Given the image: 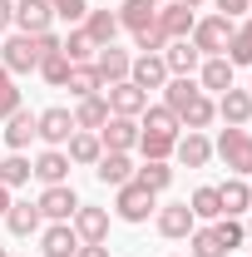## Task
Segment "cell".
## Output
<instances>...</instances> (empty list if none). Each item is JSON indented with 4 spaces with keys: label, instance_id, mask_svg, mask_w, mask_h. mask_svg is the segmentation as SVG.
<instances>
[{
    "label": "cell",
    "instance_id": "1",
    "mask_svg": "<svg viewBox=\"0 0 252 257\" xmlns=\"http://www.w3.org/2000/svg\"><path fill=\"white\" fill-rule=\"evenodd\" d=\"M154 213H158V193L144 188L139 178H129V183L114 188V218H119V223H134V227H139V223H149Z\"/></svg>",
    "mask_w": 252,
    "mask_h": 257
},
{
    "label": "cell",
    "instance_id": "2",
    "mask_svg": "<svg viewBox=\"0 0 252 257\" xmlns=\"http://www.w3.org/2000/svg\"><path fill=\"white\" fill-rule=\"evenodd\" d=\"M213 154H218L227 168H232V178H252V134L247 128H222L218 144H213Z\"/></svg>",
    "mask_w": 252,
    "mask_h": 257
},
{
    "label": "cell",
    "instance_id": "3",
    "mask_svg": "<svg viewBox=\"0 0 252 257\" xmlns=\"http://www.w3.org/2000/svg\"><path fill=\"white\" fill-rule=\"evenodd\" d=\"M232 30H237V20H227V15H203L198 25H193V50L208 60V55H227V45H232Z\"/></svg>",
    "mask_w": 252,
    "mask_h": 257
},
{
    "label": "cell",
    "instance_id": "4",
    "mask_svg": "<svg viewBox=\"0 0 252 257\" xmlns=\"http://www.w3.org/2000/svg\"><path fill=\"white\" fill-rule=\"evenodd\" d=\"M0 64L10 69V74H30V69H40V45H35V35H5L0 40Z\"/></svg>",
    "mask_w": 252,
    "mask_h": 257
},
{
    "label": "cell",
    "instance_id": "5",
    "mask_svg": "<svg viewBox=\"0 0 252 257\" xmlns=\"http://www.w3.org/2000/svg\"><path fill=\"white\" fill-rule=\"evenodd\" d=\"M69 134H74V114H69V109L55 104V109H40V114H35V139H40L45 149H64Z\"/></svg>",
    "mask_w": 252,
    "mask_h": 257
},
{
    "label": "cell",
    "instance_id": "6",
    "mask_svg": "<svg viewBox=\"0 0 252 257\" xmlns=\"http://www.w3.org/2000/svg\"><path fill=\"white\" fill-rule=\"evenodd\" d=\"M35 203H40V218H45V223H69L74 208H79V193L69 188V183H50Z\"/></svg>",
    "mask_w": 252,
    "mask_h": 257
},
{
    "label": "cell",
    "instance_id": "7",
    "mask_svg": "<svg viewBox=\"0 0 252 257\" xmlns=\"http://www.w3.org/2000/svg\"><path fill=\"white\" fill-rule=\"evenodd\" d=\"M99 144H104V154H129V149H139V119L109 114L104 128H99Z\"/></svg>",
    "mask_w": 252,
    "mask_h": 257
},
{
    "label": "cell",
    "instance_id": "8",
    "mask_svg": "<svg viewBox=\"0 0 252 257\" xmlns=\"http://www.w3.org/2000/svg\"><path fill=\"white\" fill-rule=\"evenodd\" d=\"M154 227H158V237L178 242V237H188L193 227H198V218H193V208H188V203H163V208L154 213Z\"/></svg>",
    "mask_w": 252,
    "mask_h": 257
},
{
    "label": "cell",
    "instance_id": "9",
    "mask_svg": "<svg viewBox=\"0 0 252 257\" xmlns=\"http://www.w3.org/2000/svg\"><path fill=\"white\" fill-rule=\"evenodd\" d=\"M104 104H109V114L139 119V114H144V104H149V94H144L134 79H119V84H104Z\"/></svg>",
    "mask_w": 252,
    "mask_h": 257
},
{
    "label": "cell",
    "instance_id": "10",
    "mask_svg": "<svg viewBox=\"0 0 252 257\" xmlns=\"http://www.w3.org/2000/svg\"><path fill=\"white\" fill-rule=\"evenodd\" d=\"M69 227L79 232V242H109V208H94V203H79Z\"/></svg>",
    "mask_w": 252,
    "mask_h": 257
},
{
    "label": "cell",
    "instance_id": "11",
    "mask_svg": "<svg viewBox=\"0 0 252 257\" xmlns=\"http://www.w3.org/2000/svg\"><path fill=\"white\" fill-rule=\"evenodd\" d=\"M193 25H198L193 5H178V0H163L158 5V30H163V40H188Z\"/></svg>",
    "mask_w": 252,
    "mask_h": 257
},
{
    "label": "cell",
    "instance_id": "12",
    "mask_svg": "<svg viewBox=\"0 0 252 257\" xmlns=\"http://www.w3.org/2000/svg\"><path fill=\"white\" fill-rule=\"evenodd\" d=\"M50 25H55L50 0H15V30L20 35H45Z\"/></svg>",
    "mask_w": 252,
    "mask_h": 257
},
{
    "label": "cell",
    "instance_id": "13",
    "mask_svg": "<svg viewBox=\"0 0 252 257\" xmlns=\"http://www.w3.org/2000/svg\"><path fill=\"white\" fill-rule=\"evenodd\" d=\"M129 79L149 94V89H163L173 74H168V64H163V55H134V64H129Z\"/></svg>",
    "mask_w": 252,
    "mask_h": 257
},
{
    "label": "cell",
    "instance_id": "14",
    "mask_svg": "<svg viewBox=\"0 0 252 257\" xmlns=\"http://www.w3.org/2000/svg\"><path fill=\"white\" fill-rule=\"evenodd\" d=\"M0 139H5L10 154H25L30 139H35V114H30V109H15L10 119H0Z\"/></svg>",
    "mask_w": 252,
    "mask_h": 257
},
{
    "label": "cell",
    "instance_id": "15",
    "mask_svg": "<svg viewBox=\"0 0 252 257\" xmlns=\"http://www.w3.org/2000/svg\"><path fill=\"white\" fill-rule=\"evenodd\" d=\"M198 89L203 94H222V89H232V64H227V55H208V60L198 64Z\"/></svg>",
    "mask_w": 252,
    "mask_h": 257
},
{
    "label": "cell",
    "instance_id": "16",
    "mask_svg": "<svg viewBox=\"0 0 252 257\" xmlns=\"http://www.w3.org/2000/svg\"><path fill=\"white\" fill-rule=\"evenodd\" d=\"M173 154H178L183 168H208V159H213V139H208V134H198V128H188V134H178Z\"/></svg>",
    "mask_w": 252,
    "mask_h": 257
},
{
    "label": "cell",
    "instance_id": "17",
    "mask_svg": "<svg viewBox=\"0 0 252 257\" xmlns=\"http://www.w3.org/2000/svg\"><path fill=\"white\" fill-rule=\"evenodd\" d=\"M40 252H45V257H74V252H79V232H74L69 223L40 227Z\"/></svg>",
    "mask_w": 252,
    "mask_h": 257
},
{
    "label": "cell",
    "instance_id": "18",
    "mask_svg": "<svg viewBox=\"0 0 252 257\" xmlns=\"http://www.w3.org/2000/svg\"><path fill=\"white\" fill-rule=\"evenodd\" d=\"M129 64H134V55L119 50V45H99V50H94V69H99V79H104V84L129 79Z\"/></svg>",
    "mask_w": 252,
    "mask_h": 257
},
{
    "label": "cell",
    "instance_id": "19",
    "mask_svg": "<svg viewBox=\"0 0 252 257\" xmlns=\"http://www.w3.org/2000/svg\"><path fill=\"white\" fill-rule=\"evenodd\" d=\"M213 104H218V119H222V124H232V128H242L252 119V94H247V89H237V84L222 89Z\"/></svg>",
    "mask_w": 252,
    "mask_h": 257
},
{
    "label": "cell",
    "instance_id": "20",
    "mask_svg": "<svg viewBox=\"0 0 252 257\" xmlns=\"http://www.w3.org/2000/svg\"><path fill=\"white\" fill-rule=\"evenodd\" d=\"M114 15H119V30H129V35H144L158 25V5H149V0H124Z\"/></svg>",
    "mask_w": 252,
    "mask_h": 257
},
{
    "label": "cell",
    "instance_id": "21",
    "mask_svg": "<svg viewBox=\"0 0 252 257\" xmlns=\"http://www.w3.org/2000/svg\"><path fill=\"white\" fill-rule=\"evenodd\" d=\"M64 154H69V163H79V168H94L99 154H104V144H99V134H89V128H74L69 144H64Z\"/></svg>",
    "mask_w": 252,
    "mask_h": 257
},
{
    "label": "cell",
    "instance_id": "22",
    "mask_svg": "<svg viewBox=\"0 0 252 257\" xmlns=\"http://www.w3.org/2000/svg\"><path fill=\"white\" fill-rule=\"evenodd\" d=\"M69 168H74V163H69L64 149H45V154L35 159V178H40L45 188H50V183H69Z\"/></svg>",
    "mask_w": 252,
    "mask_h": 257
},
{
    "label": "cell",
    "instance_id": "23",
    "mask_svg": "<svg viewBox=\"0 0 252 257\" xmlns=\"http://www.w3.org/2000/svg\"><path fill=\"white\" fill-rule=\"evenodd\" d=\"M218 198H222V218H242V213H252L247 178H227V183H218Z\"/></svg>",
    "mask_w": 252,
    "mask_h": 257
},
{
    "label": "cell",
    "instance_id": "24",
    "mask_svg": "<svg viewBox=\"0 0 252 257\" xmlns=\"http://www.w3.org/2000/svg\"><path fill=\"white\" fill-rule=\"evenodd\" d=\"M163 64H168V74H198L203 55L193 50V40H168L163 45Z\"/></svg>",
    "mask_w": 252,
    "mask_h": 257
},
{
    "label": "cell",
    "instance_id": "25",
    "mask_svg": "<svg viewBox=\"0 0 252 257\" xmlns=\"http://www.w3.org/2000/svg\"><path fill=\"white\" fill-rule=\"evenodd\" d=\"M5 227H10V237H35V232L45 227V218H40V203H10Z\"/></svg>",
    "mask_w": 252,
    "mask_h": 257
},
{
    "label": "cell",
    "instance_id": "26",
    "mask_svg": "<svg viewBox=\"0 0 252 257\" xmlns=\"http://www.w3.org/2000/svg\"><path fill=\"white\" fill-rule=\"evenodd\" d=\"M213 119H218V104H213V94H193L188 104L178 109V124H183V128H198V134L213 124Z\"/></svg>",
    "mask_w": 252,
    "mask_h": 257
},
{
    "label": "cell",
    "instance_id": "27",
    "mask_svg": "<svg viewBox=\"0 0 252 257\" xmlns=\"http://www.w3.org/2000/svg\"><path fill=\"white\" fill-rule=\"evenodd\" d=\"M94 178H99V183H109V188H119V183L134 178V159H129V154H99Z\"/></svg>",
    "mask_w": 252,
    "mask_h": 257
},
{
    "label": "cell",
    "instance_id": "28",
    "mask_svg": "<svg viewBox=\"0 0 252 257\" xmlns=\"http://www.w3.org/2000/svg\"><path fill=\"white\" fill-rule=\"evenodd\" d=\"M104 119H109V104H104V94L74 99V128H89V134H99V128H104Z\"/></svg>",
    "mask_w": 252,
    "mask_h": 257
},
{
    "label": "cell",
    "instance_id": "29",
    "mask_svg": "<svg viewBox=\"0 0 252 257\" xmlns=\"http://www.w3.org/2000/svg\"><path fill=\"white\" fill-rule=\"evenodd\" d=\"M64 89L74 99H89V94H104V79H99L94 64H69V79H64Z\"/></svg>",
    "mask_w": 252,
    "mask_h": 257
},
{
    "label": "cell",
    "instance_id": "30",
    "mask_svg": "<svg viewBox=\"0 0 252 257\" xmlns=\"http://www.w3.org/2000/svg\"><path fill=\"white\" fill-rule=\"evenodd\" d=\"M60 50H64V60H69V64H94V50H99V45L84 35V25H69V35L60 40Z\"/></svg>",
    "mask_w": 252,
    "mask_h": 257
},
{
    "label": "cell",
    "instance_id": "31",
    "mask_svg": "<svg viewBox=\"0 0 252 257\" xmlns=\"http://www.w3.org/2000/svg\"><path fill=\"white\" fill-rule=\"evenodd\" d=\"M188 208H193V218H198V223H218V218H222V198H218V183H203V188H193Z\"/></svg>",
    "mask_w": 252,
    "mask_h": 257
},
{
    "label": "cell",
    "instance_id": "32",
    "mask_svg": "<svg viewBox=\"0 0 252 257\" xmlns=\"http://www.w3.org/2000/svg\"><path fill=\"white\" fill-rule=\"evenodd\" d=\"M84 35H89L94 45H114V40H119V15H114V10H89V15H84Z\"/></svg>",
    "mask_w": 252,
    "mask_h": 257
},
{
    "label": "cell",
    "instance_id": "33",
    "mask_svg": "<svg viewBox=\"0 0 252 257\" xmlns=\"http://www.w3.org/2000/svg\"><path fill=\"white\" fill-rule=\"evenodd\" d=\"M139 128L144 134H178V114L168 109V104H144V114H139Z\"/></svg>",
    "mask_w": 252,
    "mask_h": 257
},
{
    "label": "cell",
    "instance_id": "34",
    "mask_svg": "<svg viewBox=\"0 0 252 257\" xmlns=\"http://www.w3.org/2000/svg\"><path fill=\"white\" fill-rule=\"evenodd\" d=\"M30 178H35V163L25 159V154H5V159H0V183H5L10 193H15V188H25Z\"/></svg>",
    "mask_w": 252,
    "mask_h": 257
},
{
    "label": "cell",
    "instance_id": "35",
    "mask_svg": "<svg viewBox=\"0 0 252 257\" xmlns=\"http://www.w3.org/2000/svg\"><path fill=\"white\" fill-rule=\"evenodd\" d=\"M134 178L144 183V188H154V193H163L168 183H173V168H168V159H144L139 168H134Z\"/></svg>",
    "mask_w": 252,
    "mask_h": 257
},
{
    "label": "cell",
    "instance_id": "36",
    "mask_svg": "<svg viewBox=\"0 0 252 257\" xmlns=\"http://www.w3.org/2000/svg\"><path fill=\"white\" fill-rule=\"evenodd\" d=\"M188 247H193L188 257H227V247L218 242L213 223H198V227H193V232H188Z\"/></svg>",
    "mask_w": 252,
    "mask_h": 257
},
{
    "label": "cell",
    "instance_id": "37",
    "mask_svg": "<svg viewBox=\"0 0 252 257\" xmlns=\"http://www.w3.org/2000/svg\"><path fill=\"white\" fill-rule=\"evenodd\" d=\"M50 89H64V79H69V60H64V50H50V55H40V69H35Z\"/></svg>",
    "mask_w": 252,
    "mask_h": 257
},
{
    "label": "cell",
    "instance_id": "38",
    "mask_svg": "<svg viewBox=\"0 0 252 257\" xmlns=\"http://www.w3.org/2000/svg\"><path fill=\"white\" fill-rule=\"evenodd\" d=\"M227 64H232V69H237V64H252V15H247V20H237L232 45H227Z\"/></svg>",
    "mask_w": 252,
    "mask_h": 257
},
{
    "label": "cell",
    "instance_id": "39",
    "mask_svg": "<svg viewBox=\"0 0 252 257\" xmlns=\"http://www.w3.org/2000/svg\"><path fill=\"white\" fill-rule=\"evenodd\" d=\"M173 144H178V134H144L139 128V154L144 159H173Z\"/></svg>",
    "mask_w": 252,
    "mask_h": 257
},
{
    "label": "cell",
    "instance_id": "40",
    "mask_svg": "<svg viewBox=\"0 0 252 257\" xmlns=\"http://www.w3.org/2000/svg\"><path fill=\"white\" fill-rule=\"evenodd\" d=\"M15 109H25V104H20V89H15V74L0 64V119H10Z\"/></svg>",
    "mask_w": 252,
    "mask_h": 257
},
{
    "label": "cell",
    "instance_id": "41",
    "mask_svg": "<svg viewBox=\"0 0 252 257\" xmlns=\"http://www.w3.org/2000/svg\"><path fill=\"white\" fill-rule=\"evenodd\" d=\"M213 232H218V242H222V247H227V252L247 242V227L237 223V218H218V223H213Z\"/></svg>",
    "mask_w": 252,
    "mask_h": 257
},
{
    "label": "cell",
    "instance_id": "42",
    "mask_svg": "<svg viewBox=\"0 0 252 257\" xmlns=\"http://www.w3.org/2000/svg\"><path fill=\"white\" fill-rule=\"evenodd\" d=\"M50 10H55V20L84 25V15H89V0H50Z\"/></svg>",
    "mask_w": 252,
    "mask_h": 257
},
{
    "label": "cell",
    "instance_id": "43",
    "mask_svg": "<svg viewBox=\"0 0 252 257\" xmlns=\"http://www.w3.org/2000/svg\"><path fill=\"white\" fill-rule=\"evenodd\" d=\"M213 5H218V15H227V20H242L252 10V0H213Z\"/></svg>",
    "mask_w": 252,
    "mask_h": 257
},
{
    "label": "cell",
    "instance_id": "44",
    "mask_svg": "<svg viewBox=\"0 0 252 257\" xmlns=\"http://www.w3.org/2000/svg\"><path fill=\"white\" fill-rule=\"evenodd\" d=\"M15 30V0H0V35Z\"/></svg>",
    "mask_w": 252,
    "mask_h": 257
},
{
    "label": "cell",
    "instance_id": "45",
    "mask_svg": "<svg viewBox=\"0 0 252 257\" xmlns=\"http://www.w3.org/2000/svg\"><path fill=\"white\" fill-rule=\"evenodd\" d=\"M74 257H109V247H104V242H79Z\"/></svg>",
    "mask_w": 252,
    "mask_h": 257
},
{
    "label": "cell",
    "instance_id": "46",
    "mask_svg": "<svg viewBox=\"0 0 252 257\" xmlns=\"http://www.w3.org/2000/svg\"><path fill=\"white\" fill-rule=\"evenodd\" d=\"M10 203H15V198H10V188H5V183H0V218L10 213Z\"/></svg>",
    "mask_w": 252,
    "mask_h": 257
},
{
    "label": "cell",
    "instance_id": "47",
    "mask_svg": "<svg viewBox=\"0 0 252 257\" xmlns=\"http://www.w3.org/2000/svg\"><path fill=\"white\" fill-rule=\"evenodd\" d=\"M178 5H193V10H198V5H203V0H178Z\"/></svg>",
    "mask_w": 252,
    "mask_h": 257
},
{
    "label": "cell",
    "instance_id": "48",
    "mask_svg": "<svg viewBox=\"0 0 252 257\" xmlns=\"http://www.w3.org/2000/svg\"><path fill=\"white\" fill-rule=\"evenodd\" d=\"M242 227H247V242H252V218H247V223H242Z\"/></svg>",
    "mask_w": 252,
    "mask_h": 257
},
{
    "label": "cell",
    "instance_id": "49",
    "mask_svg": "<svg viewBox=\"0 0 252 257\" xmlns=\"http://www.w3.org/2000/svg\"><path fill=\"white\" fill-rule=\"evenodd\" d=\"M149 5H163V0H149Z\"/></svg>",
    "mask_w": 252,
    "mask_h": 257
},
{
    "label": "cell",
    "instance_id": "50",
    "mask_svg": "<svg viewBox=\"0 0 252 257\" xmlns=\"http://www.w3.org/2000/svg\"><path fill=\"white\" fill-rule=\"evenodd\" d=\"M0 257H10V252H5V247H0Z\"/></svg>",
    "mask_w": 252,
    "mask_h": 257
},
{
    "label": "cell",
    "instance_id": "51",
    "mask_svg": "<svg viewBox=\"0 0 252 257\" xmlns=\"http://www.w3.org/2000/svg\"><path fill=\"white\" fill-rule=\"evenodd\" d=\"M247 188H252V178H247Z\"/></svg>",
    "mask_w": 252,
    "mask_h": 257
},
{
    "label": "cell",
    "instance_id": "52",
    "mask_svg": "<svg viewBox=\"0 0 252 257\" xmlns=\"http://www.w3.org/2000/svg\"><path fill=\"white\" fill-rule=\"evenodd\" d=\"M247 94H252V84H247Z\"/></svg>",
    "mask_w": 252,
    "mask_h": 257
}]
</instances>
